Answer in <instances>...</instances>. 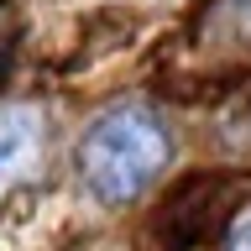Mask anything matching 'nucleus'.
I'll use <instances>...</instances> for the list:
<instances>
[{
  "label": "nucleus",
  "mask_w": 251,
  "mask_h": 251,
  "mask_svg": "<svg viewBox=\"0 0 251 251\" xmlns=\"http://www.w3.org/2000/svg\"><path fill=\"white\" fill-rule=\"evenodd\" d=\"M47 141V121L37 105H0V194L37 168Z\"/></svg>",
  "instance_id": "nucleus-2"
},
{
  "label": "nucleus",
  "mask_w": 251,
  "mask_h": 251,
  "mask_svg": "<svg viewBox=\"0 0 251 251\" xmlns=\"http://www.w3.org/2000/svg\"><path fill=\"white\" fill-rule=\"evenodd\" d=\"M173 157V136L162 115L147 105H115L105 115H94L89 131L78 136V183L89 188L105 209L141 199L157 183V173L168 168Z\"/></svg>",
  "instance_id": "nucleus-1"
},
{
  "label": "nucleus",
  "mask_w": 251,
  "mask_h": 251,
  "mask_svg": "<svg viewBox=\"0 0 251 251\" xmlns=\"http://www.w3.org/2000/svg\"><path fill=\"white\" fill-rule=\"evenodd\" d=\"M225 251H251V215H241L230 225V241H225Z\"/></svg>",
  "instance_id": "nucleus-4"
},
{
  "label": "nucleus",
  "mask_w": 251,
  "mask_h": 251,
  "mask_svg": "<svg viewBox=\"0 0 251 251\" xmlns=\"http://www.w3.org/2000/svg\"><path fill=\"white\" fill-rule=\"evenodd\" d=\"M225 21H230V31L241 37V42H251V0H225Z\"/></svg>",
  "instance_id": "nucleus-3"
}]
</instances>
